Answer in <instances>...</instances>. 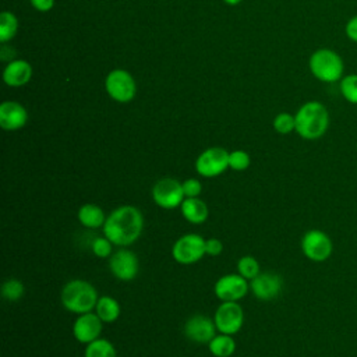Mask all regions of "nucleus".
<instances>
[{"label": "nucleus", "instance_id": "f257e3e1", "mask_svg": "<svg viewBox=\"0 0 357 357\" xmlns=\"http://www.w3.org/2000/svg\"><path fill=\"white\" fill-rule=\"evenodd\" d=\"M144 215L134 205H120L114 208L102 227L106 236L117 247H130L142 234Z\"/></svg>", "mask_w": 357, "mask_h": 357}, {"label": "nucleus", "instance_id": "f03ea898", "mask_svg": "<svg viewBox=\"0 0 357 357\" xmlns=\"http://www.w3.org/2000/svg\"><path fill=\"white\" fill-rule=\"evenodd\" d=\"M296 132L307 141L319 139L329 128V112L321 102L310 100L294 114Z\"/></svg>", "mask_w": 357, "mask_h": 357}, {"label": "nucleus", "instance_id": "7ed1b4c3", "mask_svg": "<svg viewBox=\"0 0 357 357\" xmlns=\"http://www.w3.org/2000/svg\"><path fill=\"white\" fill-rule=\"evenodd\" d=\"M99 294L95 286L85 279L68 280L60 293L63 307L73 314H85L95 310Z\"/></svg>", "mask_w": 357, "mask_h": 357}, {"label": "nucleus", "instance_id": "20e7f679", "mask_svg": "<svg viewBox=\"0 0 357 357\" xmlns=\"http://www.w3.org/2000/svg\"><path fill=\"white\" fill-rule=\"evenodd\" d=\"M310 71L312 75L322 82H336L343 78V60L332 49H318L308 60Z\"/></svg>", "mask_w": 357, "mask_h": 357}, {"label": "nucleus", "instance_id": "39448f33", "mask_svg": "<svg viewBox=\"0 0 357 357\" xmlns=\"http://www.w3.org/2000/svg\"><path fill=\"white\" fill-rule=\"evenodd\" d=\"M205 240L198 233H187L178 237L172 247V257L181 265L199 262L205 255Z\"/></svg>", "mask_w": 357, "mask_h": 357}, {"label": "nucleus", "instance_id": "423d86ee", "mask_svg": "<svg viewBox=\"0 0 357 357\" xmlns=\"http://www.w3.org/2000/svg\"><path fill=\"white\" fill-rule=\"evenodd\" d=\"M303 255L312 262H325L333 252L332 238L319 229L307 230L300 241Z\"/></svg>", "mask_w": 357, "mask_h": 357}, {"label": "nucleus", "instance_id": "0eeeda50", "mask_svg": "<svg viewBox=\"0 0 357 357\" xmlns=\"http://www.w3.org/2000/svg\"><path fill=\"white\" fill-rule=\"evenodd\" d=\"M229 167V152L222 146H211L195 159V170L201 177L212 178L223 174Z\"/></svg>", "mask_w": 357, "mask_h": 357}, {"label": "nucleus", "instance_id": "6e6552de", "mask_svg": "<svg viewBox=\"0 0 357 357\" xmlns=\"http://www.w3.org/2000/svg\"><path fill=\"white\" fill-rule=\"evenodd\" d=\"M105 89L113 100L119 103H127L134 99L137 85L134 77L128 71L116 68L106 75Z\"/></svg>", "mask_w": 357, "mask_h": 357}, {"label": "nucleus", "instance_id": "1a4fd4ad", "mask_svg": "<svg viewBox=\"0 0 357 357\" xmlns=\"http://www.w3.org/2000/svg\"><path fill=\"white\" fill-rule=\"evenodd\" d=\"M152 199L162 209L180 208L184 201V192L181 181L173 177H163L158 180L152 187Z\"/></svg>", "mask_w": 357, "mask_h": 357}, {"label": "nucleus", "instance_id": "9d476101", "mask_svg": "<svg viewBox=\"0 0 357 357\" xmlns=\"http://www.w3.org/2000/svg\"><path fill=\"white\" fill-rule=\"evenodd\" d=\"M219 333L236 335L244 325V310L238 301H222L213 314Z\"/></svg>", "mask_w": 357, "mask_h": 357}, {"label": "nucleus", "instance_id": "9b49d317", "mask_svg": "<svg viewBox=\"0 0 357 357\" xmlns=\"http://www.w3.org/2000/svg\"><path fill=\"white\" fill-rule=\"evenodd\" d=\"M109 269L112 275L119 280H132L139 271L138 257L128 247H120L110 255Z\"/></svg>", "mask_w": 357, "mask_h": 357}, {"label": "nucleus", "instance_id": "f8f14e48", "mask_svg": "<svg viewBox=\"0 0 357 357\" xmlns=\"http://www.w3.org/2000/svg\"><path fill=\"white\" fill-rule=\"evenodd\" d=\"M248 290L250 282L240 273L223 275L213 284V293L220 301H240Z\"/></svg>", "mask_w": 357, "mask_h": 357}, {"label": "nucleus", "instance_id": "ddd939ff", "mask_svg": "<svg viewBox=\"0 0 357 357\" xmlns=\"http://www.w3.org/2000/svg\"><path fill=\"white\" fill-rule=\"evenodd\" d=\"M183 331L188 340L198 344H208L218 332L213 318L204 314H195L190 317L185 321Z\"/></svg>", "mask_w": 357, "mask_h": 357}, {"label": "nucleus", "instance_id": "4468645a", "mask_svg": "<svg viewBox=\"0 0 357 357\" xmlns=\"http://www.w3.org/2000/svg\"><path fill=\"white\" fill-rule=\"evenodd\" d=\"M103 329V321L95 311L79 314L73 324V336L77 342L88 344L100 337Z\"/></svg>", "mask_w": 357, "mask_h": 357}, {"label": "nucleus", "instance_id": "2eb2a0df", "mask_svg": "<svg viewBox=\"0 0 357 357\" xmlns=\"http://www.w3.org/2000/svg\"><path fill=\"white\" fill-rule=\"evenodd\" d=\"M282 289L283 279L276 272H261L257 278L250 280V290L258 300H273L282 293Z\"/></svg>", "mask_w": 357, "mask_h": 357}, {"label": "nucleus", "instance_id": "dca6fc26", "mask_svg": "<svg viewBox=\"0 0 357 357\" xmlns=\"http://www.w3.org/2000/svg\"><path fill=\"white\" fill-rule=\"evenodd\" d=\"M28 121L26 109L15 100H4L0 105V126L6 131L22 128Z\"/></svg>", "mask_w": 357, "mask_h": 357}, {"label": "nucleus", "instance_id": "f3484780", "mask_svg": "<svg viewBox=\"0 0 357 357\" xmlns=\"http://www.w3.org/2000/svg\"><path fill=\"white\" fill-rule=\"evenodd\" d=\"M32 66L26 60H13L3 70V81L8 86H22L32 78Z\"/></svg>", "mask_w": 357, "mask_h": 357}, {"label": "nucleus", "instance_id": "a211bd4d", "mask_svg": "<svg viewBox=\"0 0 357 357\" xmlns=\"http://www.w3.org/2000/svg\"><path fill=\"white\" fill-rule=\"evenodd\" d=\"M180 212L183 218L192 225H201L209 216L208 205L199 197L184 198V201L180 205Z\"/></svg>", "mask_w": 357, "mask_h": 357}, {"label": "nucleus", "instance_id": "6ab92c4d", "mask_svg": "<svg viewBox=\"0 0 357 357\" xmlns=\"http://www.w3.org/2000/svg\"><path fill=\"white\" fill-rule=\"evenodd\" d=\"M77 218H78V222L86 229L103 227L105 220H106V215H105L103 209L99 205L91 204V202L79 206V209L77 212Z\"/></svg>", "mask_w": 357, "mask_h": 357}, {"label": "nucleus", "instance_id": "aec40b11", "mask_svg": "<svg viewBox=\"0 0 357 357\" xmlns=\"http://www.w3.org/2000/svg\"><path fill=\"white\" fill-rule=\"evenodd\" d=\"M93 311L103 321V324H112L119 319V317L121 314V307H120V303L114 297L99 296Z\"/></svg>", "mask_w": 357, "mask_h": 357}, {"label": "nucleus", "instance_id": "412c9836", "mask_svg": "<svg viewBox=\"0 0 357 357\" xmlns=\"http://www.w3.org/2000/svg\"><path fill=\"white\" fill-rule=\"evenodd\" d=\"M208 347L215 357H230L236 351V342L231 335L219 333L208 343Z\"/></svg>", "mask_w": 357, "mask_h": 357}, {"label": "nucleus", "instance_id": "4be33fe9", "mask_svg": "<svg viewBox=\"0 0 357 357\" xmlns=\"http://www.w3.org/2000/svg\"><path fill=\"white\" fill-rule=\"evenodd\" d=\"M84 357H117L113 343L105 337H99L85 344Z\"/></svg>", "mask_w": 357, "mask_h": 357}, {"label": "nucleus", "instance_id": "5701e85b", "mask_svg": "<svg viewBox=\"0 0 357 357\" xmlns=\"http://www.w3.org/2000/svg\"><path fill=\"white\" fill-rule=\"evenodd\" d=\"M18 29V20L11 11H3L0 14V42L6 43L11 40Z\"/></svg>", "mask_w": 357, "mask_h": 357}, {"label": "nucleus", "instance_id": "b1692460", "mask_svg": "<svg viewBox=\"0 0 357 357\" xmlns=\"http://www.w3.org/2000/svg\"><path fill=\"white\" fill-rule=\"evenodd\" d=\"M237 273H240L243 278H245L248 282L257 278L261 273L259 262L252 255H243L237 261Z\"/></svg>", "mask_w": 357, "mask_h": 357}, {"label": "nucleus", "instance_id": "393cba45", "mask_svg": "<svg viewBox=\"0 0 357 357\" xmlns=\"http://www.w3.org/2000/svg\"><path fill=\"white\" fill-rule=\"evenodd\" d=\"M25 293V286L20 279L8 278L1 284V296L7 301H18Z\"/></svg>", "mask_w": 357, "mask_h": 357}, {"label": "nucleus", "instance_id": "a878e982", "mask_svg": "<svg viewBox=\"0 0 357 357\" xmlns=\"http://www.w3.org/2000/svg\"><path fill=\"white\" fill-rule=\"evenodd\" d=\"M340 93L351 105H357V74H349L340 79Z\"/></svg>", "mask_w": 357, "mask_h": 357}, {"label": "nucleus", "instance_id": "bb28decb", "mask_svg": "<svg viewBox=\"0 0 357 357\" xmlns=\"http://www.w3.org/2000/svg\"><path fill=\"white\" fill-rule=\"evenodd\" d=\"M272 124H273V130L278 134H282V135L290 134L291 131L296 130L294 116L290 114V113H286V112H282V113L276 114Z\"/></svg>", "mask_w": 357, "mask_h": 357}, {"label": "nucleus", "instance_id": "cd10ccee", "mask_svg": "<svg viewBox=\"0 0 357 357\" xmlns=\"http://www.w3.org/2000/svg\"><path fill=\"white\" fill-rule=\"evenodd\" d=\"M113 243L106 236L95 237L91 243V251L98 258H110L113 254Z\"/></svg>", "mask_w": 357, "mask_h": 357}, {"label": "nucleus", "instance_id": "c85d7f7f", "mask_svg": "<svg viewBox=\"0 0 357 357\" xmlns=\"http://www.w3.org/2000/svg\"><path fill=\"white\" fill-rule=\"evenodd\" d=\"M251 163V158L245 151L237 149L233 152H229V167L236 172H243L248 169Z\"/></svg>", "mask_w": 357, "mask_h": 357}, {"label": "nucleus", "instance_id": "c756f323", "mask_svg": "<svg viewBox=\"0 0 357 357\" xmlns=\"http://www.w3.org/2000/svg\"><path fill=\"white\" fill-rule=\"evenodd\" d=\"M181 185H183V192H184V197L185 198H195V197H199L201 191H202V184H201V180L198 178H185L184 181H181Z\"/></svg>", "mask_w": 357, "mask_h": 357}, {"label": "nucleus", "instance_id": "7c9ffc66", "mask_svg": "<svg viewBox=\"0 0 357 357\" xmlns=\"http://www.w3.org/2000/svg\"><path fill=\"white\" fill-rule=\"evenodd\" d=\"M223 251V243L219 238H206L205 240V252L209 257H218Z\"/></svg>", "mask_w": 357, "mask_h": 357}, {"label": "nucleus", "instance_id": "2f4dec72", "mask_svg": "<svg viewBox=\"0 0 357 357\" xmlns=\"http://www.w3.org/2000/svg\"><path fill=\"white\" fill-rule=\"evenodd\" d=\"M344 31H346V36H347L350 40L357 42V15L351 17V18L347 21Z\"/></svg>", "mask_w": 357, "mask_h": 357}, {"label": "nucleus", "instance_id": "473e14b6", "mask_svg": "<svg viewBox=\"0 0 357 357\" xmlns=\"http://www.w3.org/2000/svg\"><path fill=\"white\" fill-rule=\"evenodd\" d=\"M29 1L33 8H36L38 11H42V13L52 10L54 6V0H29Z\"/></svg>", "mask_w": 357, "mask_h": 357}, {"label": "nucleus", "instance_id": "72a5a7b5", "mask_svg": "<svg viewBox=\"0 0 357 357\" xmlns=\"http://www.w3.org/2000/svg\"><path fill=\"white\" fill-rule=\"evenodd\" d=\"M15 54H17L15 49H13V47H10V46H7V45H3L1 49H0V59L4 60V61H7V60H8V63L13 61L14 57H15Z\"/></svg>", "mask_w": 357, "mask_h": 357}, {"label": "nucleus", "instance_id": "f704fd0d", "mask_svg": "<svg viewBox=\"0 0 357 357\" xmlns=\"http://www.w3.org/2000/svg\"><path fill=\"white\" fill-rule=\"evenodd\" d=\"M226 4H229V6H237V4H240L243 0H223Z\"/></svg>", "mask_w": 357, "mask_h": 357}]
</instances>
